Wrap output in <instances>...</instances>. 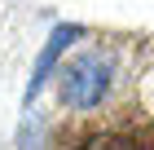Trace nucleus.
<instances>
[{"label": "nucleus", "mask_w": 154, "mask_h": 150, "mask_svg": "<svg viewBox=\"0 0 154 150\" xmlns=\"http://www.w3.org/2000/svg\"><path fill=\"white\" fill-rule=\"evenodd\" d=\"M115 88V53L110 49H84L57 71V97L66 110H97Z\"/></svg>", "instance_id": "obj_1"}, {"label": "nucleus", "mask_w": 154, "mask_h": 150, "mask_svg": "<svg viewBox=\"0 0 154 150\" xmlns=\"http://www.w3.org/2000/svg\"><path fill=\"white\" fill-rule=\"evenodd\" d=\"M79 35H84V27H57V31H53V40H48V49L40 53V66H35V75H31V84H26V102H31V97L40 93V84L48 80V71H53V62H57V53H62V49H71L75 40H79Z\"/></svg>", "instance_id": "obj_2"}]
</instances>
